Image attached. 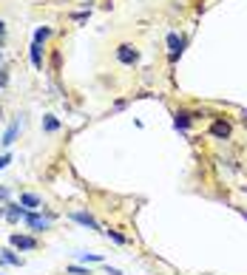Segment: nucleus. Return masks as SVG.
Segmentation results:
<instances>
[{
	"label": "nucleus",
	"instance_id": "nucleus-1",
	"mask_svg": "<svg viewBox=\"0 0 247 275\" xmlns=\"http://www.w3.org/2000/svg\"><path fill=\"white\" fill-rule=\"evenodd\" d=\"M117 60H120L123 66H136V63H139V51H136L134 46L123 43V46L117 48Z\"/></svg>",
	"mask_w": 247,
	"mask_h": 275
},
{
	"label": "nucleus",
	"instance_id": "nucleus-2",
	"mask_svg": "<svg viewBox=\"0 0 247 275\" xmlns=\"http://www.w3.org/2000/svg\"><path fill=\"white\" fill-rule=\"evenodd\" d=\"M9 244L14 247V250H37V239H32V236H20V233H11Z\"/></svg>",
	"mask_w": 247,
	"mask_h": 275
},
{
	"label": "nucleus",
	"instance_id": "nucleus-3",
	"mask_svg": "<svg viewBox=\"0 0 247 275\" xmlns=\"http://www.w3.org/2000/svg\"><path fill=\"white\" fill-rule=\"evenodd\" d=\"M26 224H29L34 233H45V230L51 227V218H43V213H29V216H26Z\"/></svg>",
	"mask_w": 247,
	"mask_h": 275
},
{
	"label": "nucleus",
	"instance_id": "nucleus-4",
	"mask_svg": "<svg viewBox=\"0 0 247 275\" xmlns=\"http://www.w3.org/2000/svg\"><path fill=\"white\" fill-rule=\"evenodd\" d=\"M71 218L77 221V224H82V227H88V230H100V221L91 216V213H82V210H74L71 213Z\"/></svg>",
	"mask_w": 247,
	"mask_h": 275
},
{
	"label": "nucleus",
	"instance_id": "nucleus-5",
	"mask_svg": "<svg viewBox=\"0 0 247 275\" xmlns=\"http://www.w3.org/2000/svg\"><path fill=\"white\" fill-rule=\"evenodd\" d=\"M26 216H29V210H26L23 205H9V207H6V218H9L11 224L20 221V218H26Z\"/></svg>",
	"mask_w": 247,
	"mask_h": 275
},
{
	"label": "nucleus",
	"instance_id": "nucleus-6",
	"mask_svg": "<svg viewBox=\"0 0 247 275\" xmlns=\"http://www.w3.org/2000/svg\"><path fill=\"white\" fill-rule=\"evenodd\" d=\"M168 46H170V60H176L182 54V48H185V40L176 34H168Z\"/></svg>",
	"mask_w": 247,
	"mask_h": 275
},
{
	"label": "nucleus",
	"instance_id": "nucleus-7",
	"mask_svg": "<svg viewBox=\"0 0 247 275\" xmlns=\"http://www.w3.org/2000/svg\"><path fill=\"white\" fill-rule=\"evenodd\" d=\"M20 205L26 207V210H34V207L43 205V199H40L37 193H20Z\"/></svg>",
	"mask_w": 247,
	"mask_h": 275
},
{
	"label": "nucleus",
	"instance_id": "nucleus-8",
	"mask_svg": "<svg viewBox=\"0 0 247 275\" xmlns=\"http://www.w3.org/2000/svg\"><path fill=\"white\" fill-rule=\"evenodd\" d=\"M17 131H20V116L11 122L9 131H6V137H3V145H6V148H9V145H14V139H17Z\"/></svg>",
	"mask_w": 247,
	"mask_h": 275
},
{
	"label": "nucleus",
	"instance_id": "nucleus-9",
	"mask_svg": "<svg viewBox=\"0 0 247 275\" xmlns=\"http://www.w3.org/2000/svg\"><path fill=\"white\" fill-rule=\"evenodd\" d=\"M0 261L11 264V267H23V258H20V255H14L11 250H0Z\"/></svg>",
	"mask_w": 247,
	"mask_h": 275
},
{
	"label": "nucleus",
	"instance_id": "nucleus-10",
	"mask_svg": "<svg viewBox=\"0 0 247 275\" xmlns=\"http://www.w3.org/2000/svg\"><path fill=\"white\" fill-rule=\"evenodd\" d=\"M210 134L219 139H227L230 137V125H227V122H213V125H210Z\"/></svg>",
	"mask_w": 247,
	"mask_h": 275
},
{
	"label": "nucleus",
	"instance_id": "nucleus-11",
	"mask_svg": "<svg viewBox=\"0 0 247 275\" xmlns=\"http://www.w3.org/2000/svg\"><path fill=\"white\" fill-rule=\"evenodd\" d=\"M173 125L185 131V128L191 125V114H188V111H176V116H173Z\"/></svg>",
	"mask_w": 247,
	"mask_h": 275
},
{
	"label": "nucleus",
	"instance_id": "nucleus-12",
	"mask_svg": "<svg viewBox=\"0 0 247 275\" xmlns=\"http://www.w3.org/2000/svg\"><path fill=\"white\" fill-rule=\"evenodd\" d=\"M32 66L37 71L43 69V60H40V43H32Z\"/></svg>",
	"mask_w": 247,
	"mask_h": 275
},
{
	"label": "nucleus",
	"instance_id": "nucleus-13",
	"mask_svg": "<svg viewBox=\"0 0 247 275\" xmlns=\"http://www.w3.org/2000/svg\"><path fill=\"white\" fill-rule=\"evenodd\" d=\"M80 258L85 264H100L102 261V255H97V252H80Z\"/></svg>",
	"mask_w": 247,
	"mask_h": 275
},
{
	"label": "nucleus",
	"instance_id": "nucleus-14",
	"mask_svg": "<svg viewBox=\"0 0 247 275\" xmlns=\"http://www.w3.org/2000/svg\"><path fill=\"white\" fill-rule=\"evenodd\" d=\"M45 37H51V29H37L34 32V43H43Z\"/></svg>",
	"mask_w": 247,
	"mask_h": 275
},
{
	"label": "nucleus",
	"instance_id": "nucleus-15",
	"mask_svg": "<svg viewBox=\"0 0 247 275\" xmlns=\"http://www.w3.org/2000/svg\"><path fill=\"white\" fill-rule=\"evenodd\" d=\"M43 128H45V131H57V128H60V122H57L54 116H45V119H43Z\"/></svg>",
	"mask_w": 247,
	"mask_h": 275
},
{
	"label": "nucleus",
	"instance_id": "nucleus-16",
	"mask_svg": "<svg viewBox=\"0 0 247 275\" xmlns=\"http://www.w3.org/2000/svg\"><path fill=\"white\" fill-rule=\"evenodd\" d=\"M108 239H114V241H117V244H125V241H128V239H125V236H120L117 230H108Z\"/></svg>",
	"mask_w": 247,
	"mask_h": 275
},
{
	"label": "nucleus",
	"instance_id": "nucleus-17",
	"mask_svg": "<svg viewBox=\"0 0 247 275\" xmlns=\"http://www.w3.org/2000/svg\"><path fill=\"white\" fill-rule=\"evenodd\" d=\"M68 273L71 275H91L88 270H82V267H68Z\"/></svg>",
	"mask_w": 247,
	"mask_h": 275
},
{
	"label": "nucleus",
	"instance_id": "nucleus-18",
	"mask_svg": "<svg viewBox=\"0 0 247 275\" xmlns=\"http://www.w3.org/2000/svg\"><path fill=\"white\" fill-rule=\"evenodd\" d=\"M3 85H9V74H6L3 66H0V88H3Z\"/></svg>",
	"mask_w": 247,
	"mask_h": 275
},
{
	"label": "nucleus",
	"instance_id": "nucleus-19",
	"mask_svg": "<svg viewBox=\"0 0 247 275\" xmlns=\"http://www.w3.org/2000/svg\"><path fill=\"white\" fill-rule=\"evenodd\" d=\"M9 162H11V153H3V156H0V171H3V168H6Z\"/></svg>",
	"mask_w": 247,
	"mask_h": 275
},
{
	"label": "nucleus",
	"instance_id": "nucleus-20",
	"mask_svg": "<svg viewBox=\"0 0 247 275\" xmlns=\"http://www.w3.org/2000/svg\"><path fill=\"white\" fill-rule=\"evenodd\" d=\"M105 273H108V275H123L117 267H111V264H105Z\"/></svg>",
	"mask_w": 247,
	"mask_h": 275
},
{
	"label": "nucleus",
	"instance_id": "nucleus-21",
	"mask_svg": "<svg viewBox=\"0 0 247 275\" xmlns=\"http://www.w3.org/2000/svg\"><path fill=\"white\" fill-rule=\"evenodd\" d=\"M51 66H54V71L60 69V54H57V51H54V57H51Z\"/></svg>",
	"mask_w": 247,
	"mask_h": 275
},
{
	"label": "nucleus",
	"instance_id": "nucleus-22",
	"mask_svg": "<svg viewBox=\"0 0 247 275\" xmlns=\"http://www.w3.org/2000/svg\"><path fill=\"white\" fill-rule=\"evenodd\" d=\"M3 199H9V187H0V202Z\"/></svg>",
	"mask_w": 247,
	"mask_h": 275
},
{
	"label": "nucleus",
	"instance_id": "nucleus-23",
	"mask_svg": "<svg viewBox=\"0 0 247 275\" xmlns=\"http://www.w3.org/2000/svg\"><path fill=\"white\" fill-rule=\"evenodd\" d=\"M3 37H6V23L0 20V40H3Z\"/></svg>",
	"mask_w": 247,
	"mask_h": 275
},
{
	"label": "nucleus",
	"instance_id": "nucleus-24",
	"mask_svg": "<svg viewBox=\"0 0 247 275\" xmlns=\"http://www.w3.org/2000/svg\"><path fill=\"white\" fill-rule=\"evenodd\" d=\"M0 216H6V207H0Z\"/></svg>",
	"mask_w": 247,
	"mask_h": 275
},
{
	"label": "nucleus",
	"instance_id": "nucleus-25",
	"mask_svg": "<svg viewBox=\"0 0 247 275\" xmlns=\"http://www.w3.org/2000/svg\"><path fill=\"white\" fill-rule=\"evenodd\" d=\"M0 66H3V54H0Z\"/></svg>",
	"mask_w": 247,
	"mask_h": 275
},
{
	"label": "nucleus",
	"instance_id": "nucleus-26",
	"mask_svg": "<svg viewBox=\"0 0 247 275\" xmlns=\"http://www.w3.org/2000/svg\"><path fill=\"white\" fill-rule=\"evenodd\" d=\"M0 114H3V111H0Z\"/></svg>",
	"mask_w": 247,
	"mask_h": 275
}]
</instances>
